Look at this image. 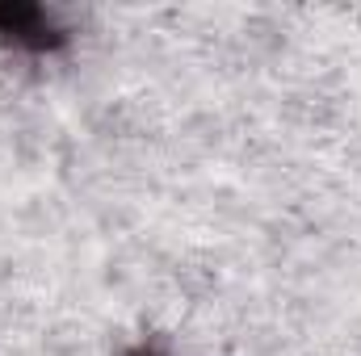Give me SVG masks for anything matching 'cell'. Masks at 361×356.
<instances>
[{
  "label": "cell",
  "mask_w": 361,
  "mask_h": 356,
  "mask_svg": "<svg viewBox=\"0 0 361 356\" xmlns=\"http://www.w3.org/2000/svg\"><path fill=\"white\" fill-rule=\"evenodd\" d=\"M0 38L13 51H30V55H51L68 42V30L55 25V17L42 4H0Z\"/></svg>",
  "instance_id": "cell-1"
},
{
  "label": "cell",
  "mask_w": 361,
  "mask_h": 356,
  "mask_svg": "<svg viewBox=\"0 0 361 356\" xmlns=\"http://www.w3.org/2000/svg\"><path fill=\"white\" fill-rule=\"evenodd\" d=\"M126 356H164V352H160L156 344H135V348H130Z\"/></svg>",
  "instance_id": "cell-2"
}]
</instances>
